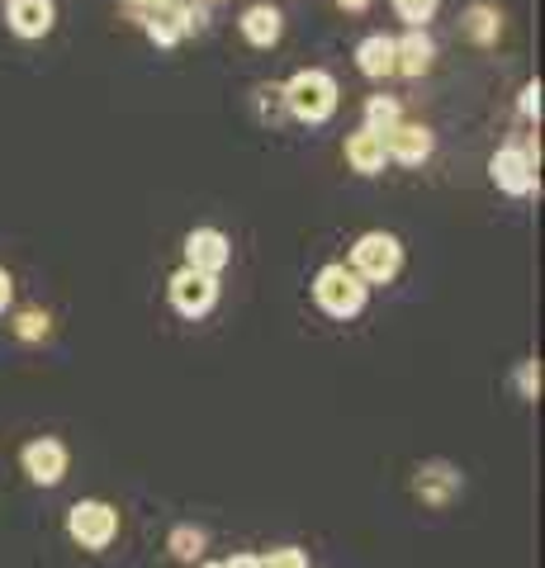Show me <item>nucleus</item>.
Listing matches in <instances>:
<instances>
[{
  "instance_id": "1",
  "label": "nucleus",
  "mask_w": 545,
  "mask_h": 568,
  "mask_svg": "<svg viewBox=\"0 0 545 568\" xmlns=\"http://www.w3.org/2000/svg\"><path fill=\"white\" fill-rule=\"evenodd\" d=\"M280 95H285V114L309 123V129H319V123H327L332 114H337L342 104V85L332 71L323 67H299L294 77L280 85Z\"/></svg>"
},
{
  "instance_id": "2",
  "label": "nucleus",
  "mask_w": 545,
  "mask_h": 568,
  "mask_svg": "<svg viewBox=\"0 0 545 568\" xmlns=\"http://www.w3.org/2000/svg\"><path fill=\"white\" fill-rule=\"evenodd\" d=\"M313 304L337 323H351L356 313H365L371 304V284H365L346 261H327L319 275H313Z\"/></svg>"
},
{
  "instance_id": "3",
  "label": "nucleus",
  "mask_w": 545,
  "mask_h": 568,
  "mask_svg": "<svg viewBox=\"0 0 545 568\" xmlns=\"http://www.w3.org/2000/svg\"><path fill=\"white\" fill-rule=\"evenodd\" d=\"M67 536L85 555H100L119 540V507H110L104 497H81V503L67 507Z\"/></svg>"
},
{
  "instance_id": "4",
  "label": "nucleus",
  "mask_w": 545,
  "mask_h": 568,
  "mask_svg": "<svg viewBox=\"0 0 545 568\" xmlns=\"http://www.w3.org/2000/svg\"><path fill=\"white\" fill-rule=\"evenodd\" d=\"M351 271H356L365 284H394L398 271H403V242L394 233H384V227H375V233H361L356 246H351Z\"/></svg>"
},
{
  "instance_id": "5",
  "label": "nucleus",
  "mask_w": 545,
  "mask_h": 568,
  "mask_svg": "<svg viewBox=\"0 0 545 568\" xmlns=\"http://www.w3.org/2000/svg\"><path fill=\"white\" fill-rule=\"evenodd\" d=\"M541 148L536 142H526V148H498L488 156V175H494V185L503 194H513V200H526V194L541 190Z\"/></svg>"
},
{
  "instance_id": "6",
  "label": "nucleus",
  "mask_w": 545,
  "mask_h": 568,
  "mask_svg": "<svg viewBox=\"0 0 545 568\" xmlns=\"http://www.w3.org/2000/svg\"><path fill=\"white\" fill-rule=\"evenodd\" d=\"M20 469H24L29 484L58 488L67 478V469H72V450H67V440H58V436H33L20 450Z\"/></svg>"
},
{
  "instance_id": "7",
  "label": "nucleus",
  "mask_w": 545,
  "mask_h": 568,
  "mask_svg": "<svg viewBox=\"0 0 545 568\" xmlns=\"http://www.w3.org/2000/svg\"><path fill=\"white\" fill-rule=\"evenodd\" d=\"M166 298H171V308L181 317L214 313V304H219V275H200V271H190V265H181V271L166 280Z\"/></svg>"
},
{
  "instance_id": "8",
  "label": "nucleus",
  "mask_w": 545,
  "mask_h": 568,
  "mask_svg": "<svg viewBox=\"0 0 545 568\" xmlns=\"http://www.w3.org/2000/svg\"><path fill=\"white\" fill-rule=\"evenodd\" d=\"M185 265L200 275H223L228 261H233V242H228V233H219V227H190L185 233Z\"/></svg>"
},
{
  "instance_id": "9",
  "label": "nucleus",
  "mask_w": 545,
  "mask_h": 568,
  "mask_svg": "<svg viewBox=\"0 0 545 568\" xmlns=\"http://www.w3.org/2000/svg\"><path fill=\"white\" fill-rule=\"evenodd\" d=\"M432 148H436V138H432L427 123L398 119L394 129L384 133V152H390V162H398V166H422L432 156Z\"/></svg>"
},
{
  "instance_id": "10",
  "label": "nucleus",
  "mask_w": 545,
  "mask_h": 568,
  "mask_svg": "<svg viewBox=\"0 0 545 568\" xmlns=\"http://www.w3.org/2000/svg\"><path fill=\"white\" fill-rule=\"evenodd\" d=\"M58 24V6L52 0H6V29L14 39H48Z\"/></svg>"
},
{
  "instance_id": "11",
  "label": "nucleus",
  "mask_w": 545,
  "mask_h": 568,
  "mask_svg": "<svg viewBox=\"0 0 545 568\" xmlns=\"http://www.w3.org/2000/svg\"><path fill=\"white\" fill-rule=\"evenodd\" d=\"M436 62V43L427 29H403L394 39V77H408V81H422Z\"/></svg>"
},
{
  "instance_id": "12",
  "label": "nucleus",
  "mask_w": 545,
  "mask_h": 568,
  "mask_svg": "<svg viewBox=\"0 0 545 568\" xmlns=\"http://www.w3.org/2000/svg\"><path fill=\"white\" fill-rule=\"evenodd\" d=\"M461 488H465V478L455 465H446V459H427V465H417V474H413V493L427 507H446Z\"/></svg>"
},
{
  "instance_id": "13",
  "label": "nucleus",
  "mask_w": 545,
  "mask_h": 568,
  "mask_svg": "<svg viewBox=\"0 0 545 568\" xmlns=\"http://www.w3.org/2000/svg\"><path fill=\"white\" fill-rule=\"evenodd\" d=\"M238 33L248 39L252 48H275L280 39H285V14H280L271 0H256V6H248L242 10V20H238Z\"/></svg>"
},
{
  "instance_id": "14",
  "label": "nucleus",
  "mask_w": 545,
  "mask_h": 568,
  "mask_svg": "<svg viewBox=\"0 0 545 568\" xmlns=\"http://www.w3.org/2000/svg\"><path fill=\"white\" fill-rule=\"evenodd\" d=\"M138 24H143V33H148L157 48H175L181 39H190L185 14H181V0H166V6H157V10H148V14H138Z\"/></svg>"
},
{
  "instance_id": "15",
  "label": "nucleus",
  "mask_w": 545,
  "mask_h": 568,
  "mask_svg": "<svg viewBox=\"0 0 545 568\" xmlns=\"http://www.w3.org/2000/svg\"><path fill=\"white\" fill-rule=\"evenodd\" d=\"M346 166L356 175H384L390 166V152H384V133H371V129H356L346 138Z\"/></svg>"
},
{
  "instance_id": "16",
  "label": "nucleus",
  "mask_w": 545,
  "mask_h": 568,
  "mask_svg": "<svg viewBox=\"0 0 545 568\" xmlns=\"http://www.w3.org/2000/svg\"><path fill=\"white\" fill-rule=\"evenodd\" d=\"M356 71L365 81H390L394 77V33H365L356 43Z\"/></svg>"
},
{
  "instance_id": "17",
  "label": "nucleus",
  "mask_w": 545,
  "mask_h": 568,
  "mask_svg": "<svg viewBox=\"0 0 545 568\" xmlns=\"http://www.w3.org/2000/svg\"><path fill=\"white\" fill-rule=\"evenodd\" d=\"M465 33H470V39L480 43V48L498 43V33H503V14H498V6H484V0H480V6H470V10H465Z\"/></svg>"
},
{
  "instance_id": "18",
  "label": "nucleus",
  "mask_w": 545,
  "mask_h": 568,
  "mask_svg": "<svg viewBox=\"0 0 545 568\" xmlns=\"http://www.w3.org/2000/svg\"><path fill=\"white\" fill-rule=\"evenodd\" d=\"M398 119H403V104H398L394 95H371V100H365V114H361V129L390 133Z\"/></svg>"
},
{
  "instance_id": "19",
  "label": "nucleus",
  "mask_w": 545,
  "mask_h": 568,
  "mask_svg": "<svg viewBox=\"0 0 545 568\" xmlns=\"http://www.w3.org/2000/svg\"><path fill=\"white\" fill-rule=\"evenodd\" d=\"M204 545H209V536H204L200 526H175L171 536H166L171 559H181V564H200L204 559Z\"/></svg>"
},
{
  "instance_id": "20",
  "label": "nucleus",
  "mask_w": 545,
  "mask_h": 568,
  "mask_svg": "<svg viewBox=\"0 0 545 568\" xmlns=\"http://www.w3.org/2000/svg\"><path fill=\"white\" fill-rule=\"evenodd\" d=\"M394 20H403V29H427L442 10V0H390Z\"/></svg>"
},
{
  "instance_id": "21",
  "label": "nucleus",
  "mask_w": 545,
  "mask_h": 568,
  "mask_svg": "<svg viewBox=\"0 0 545 568\" xmlns=\"http://www.w3.org/2000/svg\"><path fill=\"white\" fill-rule=\"evenodd\" d=\"M10 332L20 336V342H43V336L52 332V317L39 313V308H20L14 313V323H10Z\"/></svg>"
},
{
  "instance_id": "22",
  "label": "nucleus",
  "mask_w": 545,
  "mask_h": 568,
  "mask_svg": "<svg viewBox=\"0 0 545 568\" xmlns=\"http://www.w3.org/2000/svg\"><path fill=\"white\" fill-rule=\"evenodd\" d=\"M261 568H309V555L299 545H271L266 555H256Z\"/></svg>"
},
{
  "instance_id": "23",
  "label": "nucleus",
  "mask_w": 545,
  "mask_h": 568,
  "mask_svg": "<svg viewBox=\"0 0 545 568\" xmlns=\"http://www.w3.org/2000/svg\"><path fill=\"white\" fill-rule=\"evenodd\" d=\"M256 114L266 119V123L290 119V114H285V95H280V85H256Z\"/></svg>"
},
{
  "instance_id": "24",
  "label": "nucleus",
  "mask_w": 545,
  "mask_h": 568,
  "mask_svg": "<svg viewBox=\"0 0 545 568\" xmlns=\"http://www.w3.org/2000/svg\"><path fill=\"white\" fill-rule=\"evenodd\" d=\"M513 384H517V394H522L526 403H536V398H541V365H536V361H522L517 375H513Z\"/></svg>"
},
{
  "instance_id": "25",
  "label": "nucleus",
  "mask_w": 545,
  "mask_h": 568,
  "mask_svg": "<svg viewBox=\"0 0 545 568\" xmlns=\"http://www.w3.org/2000/svg\"><path fill=\"white\" fill-rule=\"evenodd\" d=\"M517 110H522L526 119H532V123L541 119V81H526V85H522V95H517Z\"/></svg>"
},
{
  "instance_id": "26",
  "label": "nucleus",
  "mask_w": 545,
  "mask_h": 568,
  "mask_svg": "<svg viewBox=\"0 0 545 568\" xmlns=\"http://www.w3.org/2000/svg\"><path fill=\"white\" fill-rule=\"evenodd\" d=\"M10 298H14V280H10V271L0 265V313L10 308Z\"/></svg>"
},
{
  "instance_id": "27",
  "label": "nucleus",
  "mask_w": 545,
  "mask_h": 568,
  "mask_svg": "<svg viewBox=\"0 0 545 568\" xmlns=\"http://www.w3.org/2000/svg\"><path fill=\"white\" fill-rule=\"evenodd\" d=\"M332 6L346 10V14H365V10H371V0H332Z\"/></svg>"
},
{
  "instance_id": "28",
  "label": "nucleus",
  "mask_w": 545,
  "mask_h": 568,
  "mask_svg": "<svg viewBox=\"0 0 545 568\" xmlns=\"http://www.w3.org/2000/svg\"><path fill=\"white\" fill-rule=\"evenodd\" d=\"M223 568H261L256 555H233V559H223Z\"/></svg>"
},
{
  "instance_id": "29",
  "label": "nucleus",
  "mask_w": 545,
  "mask_h": 568,
  "mask_svg": "<svg viewBox=\"0 0 545 568\" xmlns=\"http://www.w3.org/2000/svg\"><path fill=\"white\" fill-rule=\"evenodd\" d=\"M157 6H166V0H129L133 14H148V10H157Z\"/></svg>"
},
{
  "instance_id": "30",
  "label": "nucleus",
  "mask_w": 545,
  "mask_h": 568,
  "mask_svg": "<svg viewBox=\"0 0 545 568\" xmlns=\"http://www.w3.org/2000/svg\"><path fill=\"white\" fill-rule=\"evenodd\" d=\"M200 568H223V559H200Z\"/></svg>"
},
{
  "instance_id": "31",
  "label": "nucleus",
  "mask_w": 545,
  "mask_h": 568,
  "mask_svg": "<svg viewBox=\"0 0 545 568\" xmlns=\"http://www.w3.org/2000/svg\"><path fill=\"white\" fill-rule=\"evenodd\" d=\"M204 6H214V0H204Z\"/></svg>"
}]
</instances>
